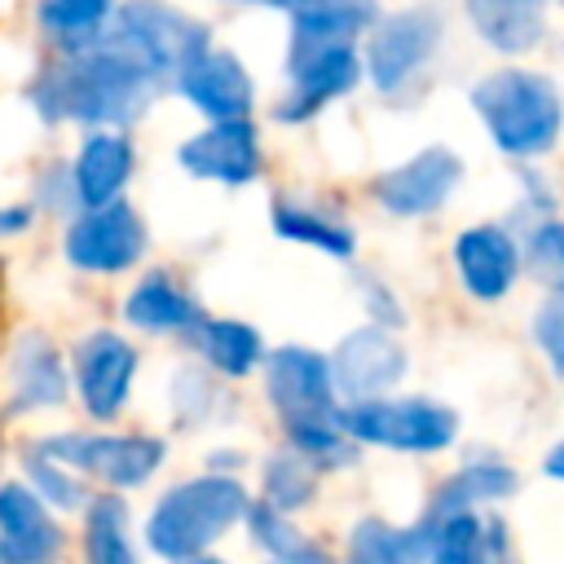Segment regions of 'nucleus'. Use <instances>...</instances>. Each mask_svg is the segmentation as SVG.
I'll return each instance as SVG.
<instances>
[{"label": "nucleus", "instance_id": "nucleus-9", "mask_svg": "<svg viewBox=\"0 0 564 564\" xmlns=\"http://www.w3.org/2000/svg\"><path fill=\"white\" fill-rule=\"evenodd\" d=\"M40 449L62 458L66 467L101 476L106 485H119V489L150 480L154 467L163 463V441H154V436H88V432H75V436H48Z\"/></svg>", "mask_w": 564, "mask_h": 564}, {"label": "nucleus", "instance_id": "nucleus-19", "mask_svg": "<svg viewBox=\"0 0 564 564\" xmlns=\"http://www.w3.org/2000/svg\"><path fill=\"white\" fill-rule=\"evenodd\" d=\"M234 4H269L291 13L295 35H344L352 40L357 31L375 26L379 9L375 0H234Z\"/></svg>", "mask_w": 564, "mask_h": 564}, {"label": "nucleus", "instance_id": "nucleus-34", "mask_svg": "<svg viewBox=\"0 0 564 564\" xmlns=\"http://www.w3.org/2000/svg\"><path fill=\"white\" fill-rule=\"evenodd\" d=\"M533 335L546 352V361L564 375V286L551 291V300L538 308V322H533Z\"/></svg>", "mask_w": 564, "mask_h": 564}, {"label": "nucleus", "instance_id": "nucleus-36", "mask_svg": "<svg viewBox=\"0 0 564 564\" xmlns=\"http://www.w3.org/2000/svg\"><path fill=\"white\" fill-rule=\"evenodd\" d=\"M22 225H26V212H22V207H13V212L0 216V234H4V229H22Z\"/></svg>", "mask_w": 564, "mask_h": 564}, {"label": "nucleus", "instance_id": "nucleus-11", "mask_svg": "<svg viewBox=\"0 0 564 564\" xmlns=\"http://www.w3.org/2000/svg\"><path fill=\"white\" fill-rule=\"evenodd\" d=\"M176 159L189 176L220 181V185H247L260 172V141H256V128L247 115L216 119L207 132L189 137Z\"/></svg>", "mask_w": 564, "mask_h": 564}, {"label": "nucleus", "instance_id": "nucleus-31", "mask_svg": "<svg viewBox=\"0 0 564 564\" xmlns=\"http://www.w3.org/2000/svg\"><path fill=\"white\" fill-rule=\"evenodd\" d=\"M264 494L278 511L304 507L313 494V458L308 454H278L264 471Z\"/></svg>", "mask_w": 564, "mask_h": 564}, {"label": "nucleus", "instance_id": "nucleus-17", "mask_svg": "<svg viewBox=\"0 0 564 564\" xmlns=\"http://www.w3.org/2000/svg\"><path fill=\"white\" fill-rule=\"evenodd\" d=\"M454 260H458V273H463V282H467L471 295L498 300V295L516 282L520 251H516V242H511L507 229H498V225H476V229H467V234L454 242Z\"/></svg>", "mask_w": 564, "mask_h": 564}, {"label": "nucleus", "instance_id": "nucleus-3", "mask_svg": "<svg viewBox=\"0 0 564 564\" xmlns=\"http://www.w3.org/2000/svg\"><path fill=\"white\" fill-rule=\"evenodd\" d=\"M471 106L485 119L498 150L516 159L546 154L564 123V101L546 75L533 70H494L471 88Z\"/></svg>", "mask_w": 564, "mask_h": 564}, {"label": "nucleus", "instance_id": "nucleus-8", "mask_svg": "<svg viewBox=\"0 0 564 564\" xmlns=\"http://www.w3.org/2000/svg\"><path fill=\"white\" fill-rule=\"evenodd\" d=\"M441 44V18L432 9H405L370 26L366 44V70L379 93H401L436 53Z\"/></svg>", "mask_w": 564, "mask_h": 564}, {"label": "nucleus", "instance_id": "nucleus-24", "mask_svg": "<svg viewBox=\"0 0 564 564\" xmlns=\"http://www.w3.org/2000/svg\"><path fill=\"white\" fill-rule=\"evenodd\" d=\"M511 489H516V471L511 467H502V463H471V467H463L458 476H449L436 489L432 520H445L454 511H476V502L507 498Z\"/></svg>", "mask_w": 564, "mask_h": 564}, {"label": "nucleus", "instance_id": "nucleus-15", "mask_svg": "<svg viewBox=\"0 0 564 564\" xmlns=\"http://www.w3.org/2000/svg\"><path fill=\"white\" fill-rule=\"evenodd\" d=\"M176 88L207 115V119H238L251 110V75L242 70V62L225 48H203L194 53L181 75H176Z\"/></svg>", "mask_w": 564, "mask_h": 564}, {"label": "nucleus", "instance_id": "nucleus-1", "mask_svg": "<svg viewBox=\"0 0 564 564\" xmlns=\"http://www.w3.org/2000/svg\"><path fill=\"white\" fill-rule=\"evenodd\" d=\"M163 79L137 66L128 53L110 48L106 40L62 53V62L44 66L40 79L31 84L35 110L57 123V119H79V123H128L137 119L154 88Z\"/></svg>", "mask_w": 564, "mask_h": 564}, {"label": "nucleus", "instance_id": "nucleus-28", "mask_svg": "<svg viewBox=\"0 0 564 564\" xmlns=\"http://www.w3.org/2000/svg\"><path fill=\"white\" fill-rule=\"evenodd\" d=\"M494 529V524H489ZM489 529L476 511H454L432 524V564H489Z\"/></svg>", "mask_w": 564, "mask_h": 564}, {"label": "nucleus", "instance_id": "nucleus-25", "mask_svg": "<svg viewBox=\"0 0 564 564\" xmlns=\"http://www.w3.org/2000/svg\"><path fill=\"white\" fill-rule=\"evenodd\" d=\"M66 397V370L44 335H22L18 344V405H53Z\"/></svg>", "mask_w": 564, "mask_h": 564}, {"label": "nucleus", "instance_id": "nucleus-22", "mask_svg": "<svg viewBox=\"0 0 564 564\" xmlns=\"http://www.w3.org/2000/svg\"><path fill=\"white\" fill-rule=\"evenodd\" d=\"M427 546H432V524L405 533L383 520H361L348 538V564H419Z\"/></svg>", "mask_w": 564, "mask_h": 564}, {"label": "nucleus", "instance_id": "nucleus-14", "mask_svg": "<svg viewBox=\"0 0 564 564\" xmlns=\"http://www.w3.org/2000/svg\"><path fill=\"white\" fill-rule=\"evenodd\" d=\"M330 375H335V388L352 401H370L379 397L383 388H392L401 375H405V352L401 344L388 335V330H352L339 348H335V361H330Z\"/></svg>", "mask_w": 564, "mask_h": 564}, {"label": "nucleus", "instance_id": "nucleus-33", "mask_svg": "<svg viewBox=\"0 0 564 564\" xmlns=\"http://www.w3.org/2000/svg\"><path fill=\"white\" fill-rule=\"evenodd\" d=\"M26 471H31V480H35V494H44L48 502H57V507H79V502H84V489H79L66 471H57V467H53V454L31 449Z\"/></svg>", "mask_w": 564, "mask_h": 564}, {"label": "nucleus", "instance_id": "nucleus-10", "mask_svg": "<svg viewBox=\"0 0 564 564\" xmlns=\"http://www.w3.org/2000/svg\"><path fill=\"white\" fill-rule=\"evenodd\" d=\"M145 251V225L128 203H101L66 234V260L88 273H119Z\"/></svg>", "mask_w": 564, "mask_h": 564}, {"label": "nucleus", "instance_id": "nucleus-12", "mask_svg": "<svg viewBox=\"0 0 564 564\" xmlns=\"http://www.w3.org/2000/svg\"><path fill=\"white\" fill-rule=\"evenodd\" d=\"M458 176H463L458 154L432 145V150L414 154L410 163L383 172V176L375 181V198H379L392 216H427V212H436V207L454 194Z\"/></svg>", "mask_w": 564, "mask_h": 564}, {"label": "nucleus", "instance_id": "nucleus-5", "mask_svg": "<svg viewBox=\"0 0 564 564\" xmlns=\"http://www.w3.org/2000/svg\"><path fill=\"white\" fill-rule=\"evenodd\" d=\"M101 40L110 48L128 53L137 66H145L159 79H176L181 66L212 44L207 31L194 18H185L181 9H172L163 0H128L110 18V26L101 31Z\"/></svg>", "mask_w": 564, "mask_h": 564}, {"label": "nucleus", "instance_id": "nucleus-32", "mask_svg": "<svg viewBox=\"0 0 564 564\" xmlns=\"http://www.w3.org/2000/svg\"><path fill=\"white\" fill-rule=\"evenodd\" d=\"M529 269L551 282V286H564V225L560 220H546L533 229L529 238Z\"/></svg>", "mask_w": 564, "mask_h": 564}, {"label": "nucleus", "instance_id": "nucleus-16", "mask_svg": "<svg viewBox=\"0 0 564 564\" xmlns=\"http://www.w3.org/2000/svg\"><path fill=\"white\" fill-rule=\"evenodd\" d=\"M62 546L40 494L22 485H0V564H48Z\"/></svg>", "mask_w": 564, "mask_h": 564}, {"label": "nucleus", "instance_id": "nucleus-4", "mask_svg": "<svg viewBox=\"0 0 564 564\" xmlns=\"http://www.w3.org/2000/svg\"><path fill=\"white\" fill-rule=\"evenodd\" d=\"M247 494L238 480L229 476H198L176 485L172 494H163V502L154 507L145 538L159 555L167 560H189L203 546H212L238 516H247Z\"/></svg>", "mask_w": 564, "mask_h": 564}, {"label": "nucleus", "instance_id": "nucleus-7", "mask_svg": "<svg viewBox=\"0 0 564 564\" xmlns=\"http://www.w3.org/2000/svg\"><path fill=\"white\" fill-rule=\"evenodd\" d=\"M344 432L357 436V441H370V445H388V449H414V454H427V449H445L458 432V419L454 410L436 405V401H352L344 410Z\"/></svg>", "mask_w": 564, "mask_h": 564}, {"label": "nucleus", "instance_id": "nucleus-21", "mask_svg": "<svg viewBox=\"0 0 564 564\" xmlns=\"http://www.w3.org/2000/svg\"><path fill=\"white\" fill-rule=\"evenodd\" d=\"M467 9L480 35L502 53H520L542 35V0H467Z\"/></svg>", "mask_w": 564, "mask_h": 564}, {"label": "nucleus", "instance_id": "nucleus-13", "mask_svg": "<svg viewBox=\"0 0 564 564\" xmlns=\"http://www.w3.org/2000/svg\"><path fill=\"white\" fill-rule=\"evenodd\" d=\"M75 375H79V397L93 419H110L137 375V348L119 339L115 330H97L75 348Z\"/></svg>", "mask_w": 564, "mask_h": 564}, {"label": "nucleus", "instance_id": "nucleus-26", "mask_svg": "<svg viewBox=\"0 0 564 564\" xmlns=\"http://www.w3.org/2000/svg\"><path fill=\"white\" fill-rule=\"evenodd\" d=\"M194 339L203 348V357L225 370V375H247L256 370L260 361V335L247 326V322H229V317H216V322H194Z\"/></svg>", "mask_w": 564, "mask_h": 564}, {"label": "nucleus", "instance_id": "nucleus-27", "mask_svg": "<svg viewBox=\"0 0 564 564\" xmlns=\"http://www.w3.org/2000/svg\"><path fill=\"white\" fill-rule=\"evenodd\" d=\"M88 564H137V551L128 542V507L115 494H101L88 507V533H84Z\"/></svg>", "mask_w": 564, "mask_h": 564}, {"label": "nucleus", "instance_id": "nucleus-37", "mask_svg": "<svg viewBox=\"0 0 564 564\" xmlns=\"http://www.w3.org/2000/svg\"><path fill=\"white\" fill-rule=\"evenodd\" d=\"M181 564H220V560H203V555H189V560H181Z\"/></svg>", "mask_w": 564, "mask_h": 564}, {"label": "nucleus", "instance_id": "nucleus-6", "mask_svg": "<svg viewBox=\"0 0 564 564\" xmlns=\"http://www.w3.org/2000/svg\"><path fill=\"white\" fill-rule=\"evenodd\" d=\"M286 75L291 88L278 101V119L282 123H304L308 115H317L326 101L344 97L357 75V48L344 35H295L291 31V57H286Z\"/></svg>", "mask_w": 564, "mask_h": 564}, {"label": "nucleus", "instance_id": "nucleus-35", "mask_svg": "<svg viewBox=\"0 0 564 564\" xmlns=\"http://www.w3.org/2000/svg\"><path fill=\"white\" fill-rule=\"evenodd\" d=\"M542 467H546V476H555V480H564V445H555V449L546 454V463H542Z\"/></svg>", "mask_w": 564, "mask_h": 564}, {"label": "nucleus", "instance_id": "nucleus-38", "mask_svg": "<svg viewBox=\"0 0 564 564\" xmlns=\"http://www.w3.org/2000/svg\"><path fill=\"white\" fill-rule=\"evenodd\" d=\"M278 564H282V560H278Z\"/></svg>", "mask_w": 564, "mask_h": 564}, {"label": "nucleus", "instance_id": "nucleus-29", "mask_svg": "<svg viewBox=\"0 0 564 564\" xmlns=\"http://www.w3.org/2000/svg\"><path fill=\"white\" fill-rule=\"evenodd\" d=\"M273 229L291 242H308V247H322L330 256H352V229H344L339 220H326L322 212H308V207H295V203H278L273 207Z\"/></svg>", "mask_w": 564, "mask_h": 564}, {"label": "nucleus", "instance_id": "nucleus-20", "mask_svg": "<svg viewBox=\"0 0 564 564\" xmlns=\"http://www.w3.org/2000/svg\"><path fill=\"white\" fill-rule=\"evenodd\" d=\"M35 18H40V31L62 53H75L101 40V31L115 18V4L110 0H40Z\"/></svg>", "mask_w": 564, "mask_h": 564}, {"label": "nucleus", "instance_id": "nucleus-30", "mask_svg": "<svg viewBox=\"0 0 564 564\" xmlns=\"http://www.w3.org/2000/svg\"><path fill=\"white\" fill-rule=\"evenodd\" d=\"M247 520H251L256 538H260V542H264L282 564H330V560H326V551H317L313 542H304V538L282 520V511H278L273 502L251 507V511H247Z\"/></svg>", "mask_w": 564, "mask_h": 564}, {"label": "nucleus", "instance_id": "nucleus-23", "mask_svg": "<svg viewBox=\"0 0 564 564\" xmlns=\"http://www.w3.org/2000/svg\"><path fill=\"white\" fill-rule=\"evenodd\" d=\"M123 317L141 330H181V326H194V304L176 282H167L163 273H150L128 295Z\"/></svg>", "mask_w": 564, "mask_h": 564}, {"label": "nucleus", "instance_id": "nucleus-2", "mask_svg": "<svg viewBox=\"0 0 564 564\" xmlns=\"http://www.w3.org/2000/svg\"><path fill=\"white\" fill-rule=\"evenodd\" d=\"M269 401L278 405L291 445L313 463H348L344 414L335 410V375L308 348H278L269 357Z\"/></svg>", "mask_w": 564, "mask_h": 564}, {"label": "nucleus", "instance_id": "nucleus-18", "mask_svg": "<svg viewBox=\"0 0 564 564\" xmlns=\"http://www.w3.org/2000/svg\"><path fill=\"white\" fill-rule=\"evenodd\" d=\"M132 176V145L119 132H93L75 159V194L88 207L115 203L123 181Z\"/></svg>", "mask_w": 564, "mask_h": 564}]
</instances>
